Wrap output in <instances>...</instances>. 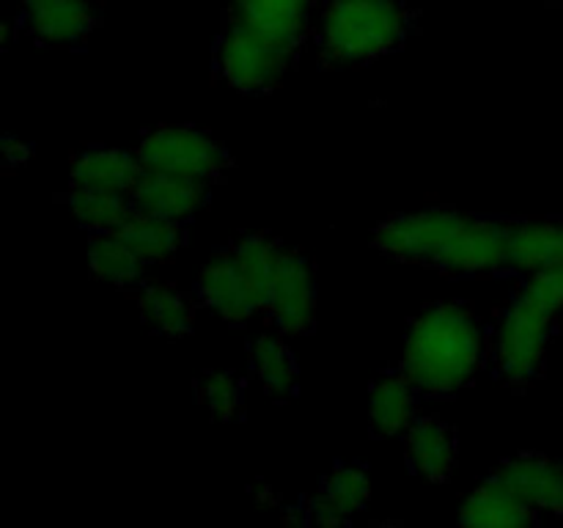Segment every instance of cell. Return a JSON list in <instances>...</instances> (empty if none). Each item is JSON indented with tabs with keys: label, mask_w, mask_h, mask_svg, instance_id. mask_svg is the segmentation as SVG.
<instances>
[{
	"label": "cell",
	"mask_w": 563,
	"mask_h": 528,
	"mask_svg": "<svg viewBox=\"0 0 563 528\" xmlns=\"http://www.w3.org/2000/svg\"><path fill=\"white\" fill-rule=\"evenodd\" d=\"M484 363L476 314L465 302H432L410 322L399 372L427 396L467 388Z\"/></svg>",
	"instance_id": "obj_1"
},
{
	"label": "cell",
	"mask_w": 563,
	"mask_h": 528,
	"mask_svg": "<svg viewBox=\"0 0 563 528\" xmlns=\"http://www.w3.org/2000/svg\"><path fill=\"white\" fill-rule=\"evenodd\" d=\"M563 311V264L528 275L506 308L495 333V361L498 374L511 385L522 388L542 369L548 355L555 319Z\"/></svg>",
	"instance_id": "obj_2"
},
{
	"label": "cell",
	"mask_w": 563,
	"mask_h": 528,
	"mask_svg": "<svg viewBox=\"0 0 563 528\" xmlns=\"http://www.w3.org/2000/svg\"><path fill=\"white\" fill-rule=\"evenodd\" d=\"M412 28L405 0H328L319 14L324 66H363L401 47Z\"/></svg>",
	"instance_id": "obj_3"
},
{
	"label": "cell",
	"mask_w": 563,
	"mask_h": 528,
	"mask_svg": "<svg viewBox=\"0 0 563 528\" xmlns=\"http://www.w3.org/2000/svg\"><path fill=\"white\" fill-rule=\"evenodd\" d=\"M143 170L181 176V179L212 182L223 179L229 170V148L209 132L190 124H163L148 130L135 148Z\"/></svg>",
	"instance_id": "obj_4"
},
{
	"label": "cell",
	"mask_w": 563,
	"mask_h": 528,
	"mask_svg": "<svg viewBox=\"0 0 563 528\" xmlns=\"http://www.w3.org/2000/svg\"><path fill=\"white\" fill-rule=\"evenodd\" d=\"M297 55L231 16L218 42V69L236 91H269L291 69Z\"/></svg>",
	"instance_id": "obj_5"
},
{
	"label": "cell",
	"mask_w": 563,
	"mask_h": 528,
	"mask_svg": "<svg viewBox=\"0 0 563 528\" xmlns=\"http://www.w3.org/2000/svg\"><path fill=\"white\" fill-rule=\"evenodd\" d=\"M467 215L451 207H432L421 212L396 215L374 231V248L401 262L432 264V258L443 251L445 242L456 234Z\"/></svg>",
	"instance_id": "obj_6"
},
{
	"label": "cell",
	"mask_w": 563,
	"mask_h": 528,
	"mask_svg": "<svg viewBox=\"0 0 563 528\" xmlns=\"http://www.w3.org/2000/svg\"><path fill=\"white\" fill-rule=\"evenodd\" d=\"M506 251H509V220L467 215L465 223L445 242L429 267L449 275L495 273L506 267Z\"/></svg>",
	"instance_id": "obj_7"
},
{
	"label": "cell",
	"mask_w": 563,
	"mask_h": 528,
	"mask_svg": "<svg viewBox=\"0 0 563 528\" xmlns=\"http://www.w3.org/2000/svg\"><path fill=\"white\" fill-rule=\"evenodd\" d=\"M267 314L284 336H306L317 322V286L311 264L302 253L286 251L269 295Z\"/></svg>",
	"instance_id": "obj_8"
},
{
	"label": "cell",
	"mask_w": 563,
	"mask_h": 528,
	"mask_svg": "<svg viewBox=\"0 0 563 528\" xmlns=\"http://www.w3.org/2000/svg\"><path fill=\"white\" fill-rule=\"evenodd\" d=\"M493 476L531 509L563 515V465L550 457L522 451L500 462Z\"/></svg>",
	"instance_id": "obj_9"
},
{
	"label": "cell",
	"mask_w": 563,
	"mask_h": 528,
	"mask_svg": "<svg viewBox=\"0 0 563 528\" xmlns=\"http://www.w3.org/2000/svg\"><path fill=\"white\" fill-rule=\"evenodd\" d=\"M198 300L209 308L212 314H218L220 319L231 324H242L258 314L256 295L247 286L245 275H242L240 264H236L234 253L223 251L214 253L207 264H203L201 275H198Z\"/></svg>",
	"instance_id": "obj_10"
},
{
	"label": "cell",
	"mask_w": 563,
	"mask_h": 528,
	"mask_svg": "<svg viewBox=\"0 0 563 528\" xmlns=\"http://www.w3.org/2000/svg\"><path fill=\"white\" fill-rule=\"evenodd\" d=\"M372 482L361 465H335L319 484L317 495L306 501V522L313 526H344L366 509Z\"/></svg>",
	"instance_id": "obj_11"
},
{
	"label": "cell",
	"mask_w": 563,
	"mask_h": 528,
	"mask_svg": "<svg viewBox=\"0 0 563 528\" xmlns=\"http://www.w3.org/2000/svg\"><path fill=\"white\" fill-rule=\"evenodd\" d=\"M209 185L192 179H181V176L154 174V170H143L137 176L135 187L130 190V201L135 212L159 215V218L181 220L198 212L207 204Z\"/></svg>",
	"instance_id": "obj_12"
},
{
	"label": "cell",
	"mask_w": 563,
	"mask_h": 528,
	"mask_svg": "<svg viewBox=\"0 0 563 528\" xmlns=\"http://www.w3.org/2000/svg\"><path fill=\"white\" fill-rule=\"evenodd\" d=\"M25 28L42 47H75L97 28L91 0H42L25 9Z\"/></svg>",
	"instance_id": "obj_13"
},
{
	"label": "cell",
	"mask_w": 563,
	"mask_h": 528,
	"mask_svg": "<svg viewBox=\"0 0 563 528\" xmlns=\"http://www.w3.org/2000/svg\"><path fill=\"white\" fill-rule=\"evenodd\" d=\"M407 462L427 482H449L456 471V432L438 416H421L405 432Z\"/></svg>",
	"instance_id": "obj_14"
},
{
	"label": "cell",
	"mask_w": 563,
	"mask_h": 528,
	"mask_svg": "<svg viewBox=\"0 0 563 528\" xmlns=\"http://www.w3.org/2000/svg\"><path fill=\"white\" fill-rule=\"evenodd\" d=\"M234 16L297 55L308 38L311 0H245L234 9Z\"/></svg>",
	"instance_id": "obj_15"
},
{
	"label": "cell",
	"mask_w": 563,
	"mask_h": 528,
	"mask_svg": "<svg viewBox=\"0 0 563 528\" xmlns=\"http://www.w3.org/2000/svg\"><path fill=\"white\" fill-rule=\"evenodd\" d=\"M563 264V223L561 220L533 218L509 220V251L506 267L533 275L539 270Z\"/></svg>",
	"instance_id": "obj_16"
},
{
	"label": "cell",
	"mask_w": 563,
	"mask_h": 528,
	"mask_svg": "<svg viewBox=\"0 0 563 528\" xmlns=\"http://www.w3.org/2000/svg\"><path fill=\"white\" fill-rule=\"evenodd\" d=\"M141 174L143 168L135 154L110 146H88L71 160L69 187H77V190L126 193L130 196Z\"/></svg>",
	"instance_id": "obj_17"
},
{
	"label": "cell",
	"mask_w": 563,
	"mask_h": 528,
	"mask_svg": "<svg viewBox=\"0 0 563 528\" xmlns=\"http://www.w3.org/2000/svg\"><path fill=\"white\" fill-rule=\"evenodd\" d=\"M418 394L421 391L401 372H385L372 385L368 396V427L377 438H396L405 435L416 421Z\"/></svg>",
	"instance_id": "obj_18"
},
{
	"label": "cell",
	"mask_w": 563,
	"mask_h": 528,
	"mask_svg": "<svg viewBox=\"0 0 563 528\" xmlns=\"http://www.w3.org/2000/svg\"><path fill=\"white\" fill-rule=\"evenodd\" d=\"M539 512L522 504L495 476L478 484L460 509V522L471 528H522L537 522Z\"/></svg>",
	"instance_id": "obj_19"
},
{
	"label": "cell",
	"mask_w": 563,
	"mask_h": 528,
	"mask_svg": "<svg viewBox=\"0 0 563 528\" xmlns=\"http://www.w3.org/2000/svg\"><path fill=\"white\" fill-rule=\"evenodd\" d=\"M135 300L152 333L165 336V339H185L196 328V302L176 286L163 284V280L141 284Z\"/></svg>",
	"instance_id": "obj_20"
},
{
	"label": "cell",
	"mask_w": 563,
	"mask_h": 528,
	"mask_svg": "<svg viewBox=\"0 0 563 528\" xmlns=\"http://www.w3.org/2000/svg\"><path fill=\"white\" fill-rule=\"evenodd\" d=\"M231 253H234L247 286H251L253 295H256L258 308L267 311L269 295H273L275 278H278L280 273V262H284L286 248L280 245L275 237L258 231V234H245L242 240H236L234 245H231Z\"/></svg>",
	"instance_id": "obj_21"
},
{
	"label": "cell",
	"mask_w": 563,
	"mask_h": 528,
	"mask_svg": "<svg viewBox=\"0 0 563 528\" xmlns=\"http://www.w3.org/2000/svg\"><path fill=\"white\" fill-rule=\"evenodd\" d=\"M251 369L273 399H286V396L295 394L297 363L289 344H286V336L278 328L264 330L253 339Z\"/></svg>",
	"instance_id": "obj_22"
},
{
	"label": "cell",
	"mask_w": 563,
	"mask_h": 528,
	"mask_svg": "<svg viewBox=\"0 0 563 528\" xmlns=\"http://www.w3.org/2000/svg\"><path fill=\"white\" fill-rule=\"evenodd\" d=\"M88 264L99 280L119 286V289H130V286H137L146 262L126 245L119 231H99L88 245Z\"/></svg>",
	"instance_id": "obj_23"
},
{
	"label": "cell",
	"mask_w": 563,
	"mask_h": 528,
	"mask_svg": "<svg viewBox=\"0 0 563 528\" xmlns=\"http://www.w3.org/2000/svg\"><path fill=\"white\" fill-rule=\"evenodd\" d=\"M126 245L143 258V262H165L174 256L185 242V229L181 220L159 218V215L132 212L130 220L119 229Z\"/></svg>",
	"instance_id": "obj_24"
},
{
	"label": "cell",
	"mask_w": 563,
	"mask_h": 528,
	"mask_svg": "<svg viewBox=\"0 0 563 528\" xmlns=\"http://www.w3.org/2000/svg\"><path fill=\"white\" fill-rule=\"evenodd\" d=\"M66 207H69L71 218L82 229L93 231V234H99V231H119L130 220V215L135 212L126 193L77 190V187H69Z\"/></svg>",
	"instance_id": "obj_25"
},
{
	"label": "cell",
	"mask_w": 563,
	"mask_h": 528,
	"mask_svg": "<svg viewBox=\"0 0 563 528\" xmlns=\"http://www.w3.org/2000/svg\"><path fill=\"white\" fill-rule=\"evenodd\" d=\"M198 399L218 421H234L245 405V385L231 372H209L198 385Z\"/></svg>",
	"instance_id": "obj_26"
},
{
	"label": "cell",
	"mask_w": 563,
	"mask_h": 528,
	"mask_svg": "<svg viewBox=\"0 0 563 528\" xmlns=\"http://www.w3.org/2000/svg\"><path fill=\"white\" fill-rule=\"evenodd\" d=\"M0 154H3V160L9 165H22L31 160V146L22 143L20 138H5V141L0 143Z\"/></svg>",
	"instance_id": "obj_27"
},
{
	"label": "cell",
	"mask_w": 563,
	"mask_h": 528,
	"mask_svg": "<svg viewBox=\"0 0 563 528\" xmlns=\"http://www.w3.org/2000/svg\"><path fill=\"white\" fill-rule=\"evenodd\" d=\"M22 3V9H27V6H36V3H42V0H20Z\"/></svg>",
	"instance_id": "obj_28"
},
{
	"label": "cell",
	"mask_w": 563,
	"mask_h": 528,
	"mask_svg": "<svg viewBox=\"0 0 563 528\" xmlns=\"http://www.w3.org/2000/svg\"><path fill=\"white\" fill-rule=\"evenodd\" d=\"M242 3H245V0H231V6H234V9H236V6H242Z\"/></svg>",
	"instance_id": "obj_29"
},
{
	"label": "cell",
	"mask_w": 563,
	"mask_h": 528,
	"mask_svg": "<svg viewBox=\"0 0 563 528\" xmlns=\"http://www.w3.org/2000/svg\"><path fill=\"white\" fill-rule=\"evenodd\" d=\"M559 3H563V0H559Z\"/></svg>",
	"instance_id": "obj_30"
}]
</instances>
